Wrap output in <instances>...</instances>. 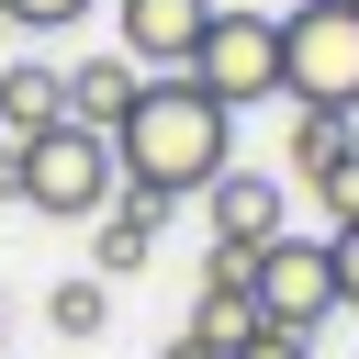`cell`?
Masks as SVG:
<instances>
[{"mask_svg":"<svg viewBox=\"0 0 359 359\" xmlns=\"http://www.w3.org/2000/svg\"><path fill=\"white\" fill-rule=\"evenodd\" d=\"M112 168H123V191L202 202V191L236 168V112H224L202 79H146V101H135L123 135H112Z\"/></svg>","mask_w":359,"mask_h":359,"instance_id":"cell-1","label":"cell"},{"mask_svg":"<svg viewBox=\"0 0 359 359\" xmlns=\"http://www.w3.org/2000/svg\"><path fill=\"white\" fill-rule=\"evenodd\" d=\"M280 101L359 112V0H292L280 11Z\"/></svg>","mask_w":359,"mask_h":359,"instance_id":"cell-2","label":"cell"},{"mask_svg":"<svg viewBox=\"0 0 359 359\" xmlns=\"http://www.w3.org/2000/svg\"><path fill=\"white\" fill-rule=\"evenodd\" d=\"M112 191H123L112 135H90V123H45V135H22V213L101 224V213H112Z\"/></svg>","mask_w":359,"mask_h":359,"instance_id":"cell-3","label":"cell"},{"mask_svg":"<svg viewBox=\"0 0 359 359\" xmlns=\"http://www.w3.org/2000/svg\"><path fill=\"white\" fill-rule=\"evenodd\" d=\"M180 79H202L224 112H236V101H269V90H280V22L247 11V0H236V11L213 0V22H202V45H191Z\"/></svg>","mask_w":359,"mask_h":359,"instance_id":"cell-4","label":"cell"},{"mask_svg":"<svg viewBox=\"0 0 359 359\" xmlns=\"http://www.w3.org/2000/svg\"><path fill=\"white\" fill-rule=\"evenodd\" d=\"M247 303H258V325H280V337H314V325L337 314L325 236H269V247L247 258Z\"/></svg>","mask_w":359,"mask_h":359,"instance_id":"cell-5","label":"cell"},{"mask_svg":"<svg viewBox=\"0 0 359 359\" xmlns=\"http://www.w3.org/2000/svg\"><path fill=\"white\" fill-rule=\"evenodd\" d=\"M202 22H213V0H112V45L146 79H180L191 45H202Z\"/></svg>","mask_w":359,"mask_h":359,"instance_id":"cell-6","label":"cell"},{"mask_svg":"<svg viewBox=\"0 0 359 359\" xmlns=\"http://www.w3.org/2000/svg\"><path fill=\"white\" fill-rule=\"evenodd\" d=\"M202 224H213V247H224V258H258L269 236H292V202H280V180L224 168V180L202 191Z\"/></svg>","mask_w":359,"mask_h":359,"instance_id":"cell-7","label":"cell"},{"mask_svg":"<svg viewBox=\"0 0 359 359\" xmlns=\"http://www.w3.org/2000/svg\"><path fill=\"white\" fill-rule=\"evenodd\" d=\"M191 348H213V359H236L247 337H258V303H247V258H224L213 247V269H202V292H191V325H180Z\"/></svg>","mask_w":359,"mask_h":359,"instance_id":"cell-8","label":"cell"},{"mask_svg":"<svg viewBox=\"0 0 359 359\" xmlns=\"http://www.w3.org/2000/svg\"><path fill=\"white\" fill-rule=\"evenodd\" d=\"M146 101V67L123 56V45H101V56H79L67 67V123H90V135H123V112Z\"/></svg>","mask_w":359,"mask_h":359,"instance_id":"cell-9","label":"cell"},{"mask_svg":"<svg viewBox=\"0 0 359 359\" xmlns=\"http://www.w3.org/2000/svg\"><path fill=\"white\" fill-rule=\"evenodd\" d=\"M45 123H67V67L11 56V67H0V135L22 146V135H45Z\"/></svg>","mask_w":359,"mask_h":359,"instance_id":"cell-10","label":"cell"},{"mask_svg":"<svg viewBox=\"0 0 359 359\" xmlns=\"http://www.w3.org/2000/svg\"><path fill=\"white\" fill-rule=\"evenodd\" d=\"M337 168H359V112H303V123H292V180L325 191Z\"/></svg>","mask_w":359,"mask_h":359,"instance_id":"cell-11","label":"cell"},{"mask_svg":"<svg viewBox=\"0 0 359 359\" xmlns=\"http://www.w3.org/2000/svg\"><path fill=\"white\" fill-rule=\"evenodd\" d=\"M157 236H168V202H157V191H112V213H101V258H90V269L112 280V269H135Z\"/></svg>","mask_w":359,"mask_h":359,"instance_id":"cell-12","label":"cell"},{"mask_svg":"<svg viewBox=\"0 0 359 359\" xmlns=\"http://www.w3.org/2000/svg\"><path fill=\"white\" fill-rule=\"evenodd\" d=\"M45 325H56V337H101V325H112V280H101V269H67V280L45 292Z\"/></svg>","mask_w":359,"mask_h":359,"instance_id":"cell-13","label":"cell"},{"mask_svg":"<svg viewBox=\"0 0 359 359\" xmlns=\"http://www.w3.org/2000/svg\"><path fill=\"white\" fill-rule=\"evenodd\" d=\"M101 0H0V22H22V34H67V22H90Z\"/></svg>","mask_w":359,"mask_h":359,"instance_id":"cell-14","label":"cell"},{"mask_svg":"<svg viewBox=\"0 0 359 359\" xmlns=\"http://www.w3.org/2000/svg\"><path fill=\"white\" fill-rule=\"evenodd\" d=\"M325 269H337V303L359 314V213H348V224H325Z\"/></svg>","mask_w":359,"mask_h":359,"instance_id":"cell-15","label":"cell"},{"mask_svg":"<svg viewBox=\"0 0 359 359\" xmlns=\"http://www.w3.org/2000/svg\"><path fill=\"white\" fill-rule=\"evenodd\" d=\"M314 202H325V224H348V213H359V168H337V180H325Z\"/></svg>","mask_w":359,"mask_h":359,"instance_id":"cell-16","label":"cell"},{"mask_svg":"<svg viewBox=\"0 0 359 359\" xmlns=\"http://www.w3.org/2000/svg\"><path fill=\"white\" fill-rule=\"evenodd\" d=\"M236 359H303V337H280V325H258V337H247Z\"/></svg>","mask_w":359,"mask_h":359,"instance_id":"cell-17","label":"cell"},{"mask_svg":"<svg viewBox=\"0 0 359 359\" xmlns=\"http://www.w3.org/2000/svg\"><path fill=\"white\" fill-rule=\"evenodd\" d=\"M157 359H213V348H191V337H168V348H157Z\"/></svg>","mask_w":359,"mask_h":359,"instance_id":"cell-18","label":"cell"}]
</instances>
